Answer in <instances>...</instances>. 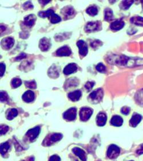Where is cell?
Returning <instances> with one entry per match:
<instances>
[{"instance_id":"6da1fadb","label":"cell","mask_w":143,"mask_h":161,"mask_svg":"<svg viewBox=\"0 0 143 161\" xmlns=\"http://www.w3.org/2000/svg\"><path fill=\"white\" fill-rule=\"evenodd\" d=\"M103 90L102 89H98L93 91L90 94L89 98L90 100V101L93 102V103H98L101 101L103 97Z\"/></svg>"},{"instance_id":"7a4b0ae2","label":"cell","mask_w":143,"mask_h":161,"mask_svg":"<svg viewBox=\"0 0 143 161\" xmlns=\"http://www.w3.org/2000/svg\"><path fill=\"white\" fill-rule=\"evenodd\" d=\"M120 149L118 146L112 144L109 146L107 151V156L110 159H115L120 154Z\"/></svg>"},{"instance_id":"3957f363","label":"cell","mask_w":143,"mask_h":161,"mask_svg":"<svg viewBox=\"0 0 143 161\" xmlns=\"http://www.w3.org/2000/svg\"><path fill=\"white\" fill-rule=\"evenodd\" d=\"M93 113V110L89 107H83L81 108L80 111V117L81 121H88Z\"/></svg>"},{"instance_id":"277c9868","label":"cell","mask_w":143,"mask_h":161,"mask_svg":"<svg viewBox=\"0 0 143 161\" xmlns=\"http://www.w3.org/2000/svg\"><path fill=\"white\" fill-rule=\"evenodd\" d=\"M77 110L74 107H72L67 110L63 114V118L67 121H73L76 118Z\"/></svg>"},{"instance_id":"5b68a950","label":"cell","mask_w":143,"mask_h":161,"mask_svg":"<svg viewBox=\"0 0 143 161\" xmlns=\"http://www.w3.org/2000/svg\"><path fill=\"white\" fill-rule=\"evenodd\" d=\"M77 46L79 49V53L83 57L87 55L88 52V46L87 43L83 40H79L77 42Z\"/></svg>"},{"instance_id":"8992f818","label":"cell","mask_w":143,"mask_h":161,"mask_svg":"<svg viewBox=\"0 0 143 161\" xmlns=\"http://www.w3.org/2000/svg\"><path fill=\"white\" fill-rule=\"evenodd\" d=\"M101 26V23L99 22H90L87 23L85 27V32L90 33L98 30Z\"/></svg>"},{"instance_id":"52a82bcc","label":"cell","mask_w":143,"mask_h":161,"mask_svg":"<svg viewBox=\"0 0 143 161\" xmlns=\"http://www.w3.org/2000/svg\"><path fill=\"white\" fill-rule=\"evenodd\" d=\"M51 44L50 40L46 37L42 38L40 41L39 48L40 50L42 52L48 51L51 48Z\"/></svg>"},{"instance_id":"ba28073f","label":"cell","mask_w":143,"mask_h":161,"mask_svg":"<svg viewBox=\"0 0 143 161\" xmlns=\"http://www.w3.org/2000/svg\"><path fill=\"white\" fill-rule=\"evenodd\" d=\"M15 44V40L12 37H6L1 41V45L3 49L9 50L11 49Z\"/></svg>"},{"instance_id":"9c48e42d","label":"cell","mask_w":143,"mask_h":161,"mask_svg":"<svg viewBox=\"0 0 143 161\" xmlns=\"http://www.w3.org/2000/svg\"><path fill=\"white\" fill-rule=\"evenodd\" d=\"M40 131V127L37 126L32 129L29 130L26 134V135L27 137L31 141H33L35 139H36Z\"/></svg>"},{"instance_id":"30bf717a","label":"cell","mask_w":143,"mask_h":161,"mask_svg":"<svg viewBox=\"0 0 143 161\" xmlns=\"http://www.w3.org/2000/svg\"><path fill=\"white\" fill-rule=\"evenodd\" d=\"M71 49L67 46H64L60 49H58L56 51V55L60 57H66V56H69L71 54Z\"/></svg>"},{"instance_id":"8fae6325","label":"cell","mask_w":143,"mask_h":161,"mask_svg":"<svg viewBox=\"0 0 143 161\" xmlns=\"http://www.w3.org/2000/svg\"><path fill=\"white\" fill-rule=\"evenodd\" d=\"M72 151L73 153L76 155H77L81 161H87V155H86V153L85 152L78 148V147H74L73 149H72Z\"/></svg>"},{"instance_id":"7c38bea8","label":"cell","mask_w":143,"mask_h":161,"mask_svg":"<svg viewBox=\"0 0 143 161\" xmlns=\"http://www.w3.org/2000/svg\"><path fill=\"white\" fill-rule=\"evenodd\" d=\"M22 100L25 102H31L35 100V93L31 90H28L25 92L22 95Z\"/></svg>"},{"instance_id":"4fadbf2b","label":"cell","mask_w":143,"mask_h":161,"mask_svg":"<svg viewBox=\"0 0 143 161\" xmlns=\"http://www.w3.org/2000/svg\"><path fill=\"white\" fill-rule=\"evenodd\" d=\"M124 22L121 20H117L112 22L110 26V28L113 30H119L124 26Z\"/></svg>"},{"instance_id":"5bb4252c","label":"cell","mask_w":143,"mask_h":161,"mask_svg":"<svg viewBox=\"0 0 143 161\" xmlns=\"http://www.w3.org/2000/svg\"><path fill=\"white\" fill-rule=\"evenodd\" d=\"M107 115L104 113H99L97 115V117L96 118V122L97 125L99 126H103L105 125L107 122Z\"/></svg>"},{"instance_id":"9a60e30c","label":"cell","mask_w":143,"mask_h":161,"mask_svg":"<svg viewBox=\"0 0 143 161\" xmlns=\"http://www.w3.org/2000/svg\"><path fill=\"white\" fill-rule=\"evenodd\" d=\"M36 17L34 15H29L24 18V24L29 27H31L34 25L36 22Z\"/></svg>"},{"instance_id":"2e32d148","label":"cell","mask_w":143,"mask_h":161,"mask_svg":"<svg viewBox=\"0 0 143 161\" xmlns=\"http://www.w3.org/2000/svg\"><path fill=\"white\" fill-rule=\"evenodd\" d=\"M77 70V66L76 64L72 63L68 65L64 69V73L65 75H69L72 73H73Z\"/></svg>"},{"instance_id":"e0dca14e","label":"cell","mask_w":143,"mask_h":161,"mask_svg":"<svg viewBox=\"0 0 143 161\" xmlns=\"http://www.w3.org/2000/svg\"><path fill=\"white\" fill-rule=\"evenodd\" d=\"M61 12L66 18H69L70 17H72L73 15H74V13H75L73 8L71 6H67L65 7L62 10Z\"/></svg>"},{"instance_id":"ac0fdd59","label":"cell","mask_w":143,"mask_h":161,"mask_svg":"<svg viewBox=\"0 0 143 161\" xmlns=\"http://www.w3.org/2000/svg\"><path fill=\"white\" fill-rule=\"evenodd\" d=\"M142 119V117L138 114H135L132 117L129 124L132 127H136L140 122L141 120Z\"/></svg>"},{"instance_id":"d6986e66","label":"cell","mask_w":143,"mask_h":161,"mask_svg":"<svg viewBox=\"0 0 143 161\" xmlns=\"http://www.w3.org/2000/svg\"><path fill=\"white\" fill-rule=\"evenodd\" d=\"M81 91L80 90H76L68 94L69 98L72 101H77L81 96Z\"/></svg>"},{"instance_id":"ffe728a7","label":"cell","mask_w":143,"mask_h":161,"mask_svg":"<svg viewBox=\"0 0 143 161\" xmlns=\"http://www.w3.org/2000/svg\"><path fill=\"white\" fill-rule=\"evenodd\" d=\"M123 118L121 117L118 115L113 116L110 120L111 125L115 126H120L123 125Z\"/></svg>"},{"instance_id":"44dd1931","label":"cell","mask_w":143,"mask_h":161,"mask_svg":"<svg viewBox=\"0 0 143 161\" xmlns=\"http://www.w3.org/2000/svg\"><path fill=\"white\" fill-rule=\"evenodd\" d=\"M131 22L136 25L143 26V18L142 17H133L131 19Z\"/></svg>"},{"instance_id":"7402d4cb","label":"cell","mask_w":143,"mask_h":161,"mask_svg":"<svg viewBox=\"0 0 143 161\" xmlns=\"http://www.w3.org/2000/svg\"><path fill=\"white\" fill-rule=\"evenodd\" d=\"M18 114V111L16 108L10 109L7 114V119L9 120H12L14 118H15Z\"/></svg>"},{"instance_id":"603a6c76","label":"cell","mask_w":143,"mask_h":161,"mask_svg":"<svg viewBox=\"0 0 143 161\" xmlns=\"http://www.w3.org/2000/svg\"><path fill=\"white\" fill-rule=\"evenodd\" d=\"M86 12L91 16H94L98 13V9L96 6H92L87 9Z\"/></svg>"},{"instance_id":"cb8c5ba5","label":"cell","mask_w":143,"mask_h":161,"mask_svg":"<svg viewBox=\"0 0 143 161\" xmlns=\"http://www.w3.org/2000/svg\"><path fill=\"white\" fill-rule=\"evenodd\" d=\"M54 13L53 10L49 9L47 11H42L38 13V15L40 17L45 18V17H51V16Z\"/></svg>"},{"instance_id":"d4e9b609","label":"cell","mask_w":143,"mask_h":161,"mask_svg":"<svg viewBox=\"0 0 143 161\" xmlns=\"http://www.w3.org/2000/svg\"><path fill=\"white\" fill-rule=\"evenodd\" d=\"M113 18V15L112 10L109 9L107 8L105 10V16H104V19L105 20L109 21L112 20Z\"/></svg>"},{"instance_id":"484cf974","label":"cell","mask_w":143,"mask_h":161,"mask_svg":"<svg viewBox=\"0 0 143 161\" xmlns=\"http://www.w3.org/2000/svg\"><path fill=\"white\" fill-rule=\"evenodd\" d=\"M62 138V135L60 133H55L50 137V140L52 142H56L61 140Z\"/></svg>"},{"instance_id":"4316f807","label":"cell","mask_w":143,"mask_h":161,"mask_svg":"<svg viewBox=\"0 0 143 161\" xmlns=\"http://www.w3.org/2000/svg\"><path fill=\"white\" fill-rule=\"evenodd\" d=\"M133 3V1H123L120 4V7L123 10H127Z\"/></svg>"},{"instance_id":"83f0119b","label":"cell","mask_w":143,"mask_h":161,"mask_svg":"<svg viewBox=\"0 0 143 161\" xmlns=\"http://www.w3.org/2000/svg\"><path fill=\"white\" fill-rule=\"evenodd\" d=\"M22 84V81L19 78H15L12 80L11 85L13 88H17L20 86Z\"/></svg>"},{"instance_id":"f1b7e54d","label":"cell","mask_w":143,"mask_h":161,"mask_svg":"<svg viewBox=\"0 0 143 161\" xmlns=\"http://www.w3.org/2000/svg\"><path fill=\"white\" fill-rule=\"evenodd\" d=\"M10 145L8 142L2 143L1 145V153L2 155H4L8 150L9 149Z\"/></svg>"},{"instance_id":"f546056e","label":"cell","mask_w":143,"mask_h":161,"mask_svg":"<svg viewBox=\"0 0 143 161\" xmlns=\"http://www.w3.org/2000/svg\"><path fill=\"white\" fill-rule=\"evenodd\" d=\"M25 86L29 88V89H35L37 88V84L36 82L35 81H27L25 82Z\"/></svg>"},{"instance_id":"4dcf8cb0","label":"cell","mask_w":143,"mask_h":161,"mask_svg":"<svg viewBox=\"0 0 143 161\" xmlns=\"http://www.w3.org/2000/svg\"><path fill=\"white\" fill-rule=\"evenodd\" d=\"M60 21H61L60 17L58 16L57 15L55 14L54 13L51 16V22L52 23H56Z\"/></svg>"},{"instance_id":"1f68e13d","label":"cell","mask_w":143,"mask_h":161,"mask_svg":"<svg viewBox=\"0 0 143 161\" xmlns=\"http://www.w3.org/2000/svg\"><path fill=\"white\" fill-rule=\"evenodd\" d=\"M0 95H1V101L2 102L7 101L8 100L9 96L5 91H1Z\"/></svg>"},{"instance_id":"d6a6232c","label":"cell","mask_w":143,"mask_h":161,"mask_svg":"<svg viewBox=\"0 0 143 161\" xmlns=\"http://www.w3.org/2000/svg\"><path fill=\"white\" fill-rule=\"evenodd\" d=\"M97 70L101 73H104L106 71V67L101 63L99 64L96 67Z\"/></svg>"},{"instance_id":"836d02e7","label":"cell","mask_w":143,"mask_h":161,"mask_svg":"<svg viewBox=\"0 0 143 161\" xmlns=\"http://www.w3.org/2000/svg\"><path fill=\"white\" fill-rule=\"evenodd\" d=\"M9 130V127L8 126L1 125L0 127V131H1V134L3 135L5 134L7 131Z\"/></svg>"},{"instance_id":"e575fe53","label":"cell","mask_w":143,"mask_h":161,"mask_svg":"<svg viewBox=\"0 0 143 161\" xmlns=\"http://www.w3.org/2000/svg\"><path fill=\"white\" fill-rule=\"evenodd\" d=\"M23 8L25 10H28L29 9H32L33 8V5L32 3L30 1H28L26 2H25L24 5H23Z\"/></svg>"},{"instance_id":"d590c367","label":"cell","mask_w":143,"mask_h":161,"mask_svg":"<svg viewBox=\"0 0 143 161\" xmlns=\"http://www.w3.org/2000/svg\"><path fill=\"white\" fill-rule=\"evenodd\" d=\"M101 42L99 41V40H96L93 42H92L91 44H90V46L93 48H96L97 47H99L101 45Z\"/></svg>"},{"instance_id":"8d00e7d4","label":"cell","mask_w":143,"mask_h":161,"mask_svg":"<svg viewBox=\"0 0 143 161\" xmlns=\"http://www.w3.org/2000/svg\"><path fill=\"white\" fill-rule=\"evenodd\" d=\"M94 85V82L89 81V82H87L86 83V84L85 85V88L86 89L88 90H90L93 88Z\"/></svg>"},{"instance_id":"74e56055","label":"cell","mask_w":143,"mask_h":161,"mask_svg":"<svg viewBox=\"0 0 143 161\" xmlns=\"http://www.w3.org/2000/svg\"><path fill=\"white\" fill-rule=\"evenodd\" d=\"M121 111L123 114L128 115L130 112V108L126 107V106H124V107H123L121 108Z\"/></svg>"},{"instance_id":"f35d334b","label":"cell","mask_w":143,"mask_h":161,"mask_svg":"<svg viewBox=\"0 0 143 161\" xmlns=\"http://www.w3.org/2000/svg\"><path fill=\"white\" fill-rule=\"evenodd\" d=\"M0 69H1V77H2L4 73L5 72V69H6V66L3 63H1V65H0Z\"/></svg>"},{"instance_id":"ab89813d","label":"cell","mask_w":143,"mask_h":161,"mask_svg":"<svg viewBox=\"0 0 143 161\" xmlns=\"http://www.w3.org/2000/svg\"><path fill=\"white\" fill-rule=\"evenodd\" d=\"M26 57V54L22 53H21L19 55H18V56L15 58V59H16V61H21V60H22V59L25 58Z\"/></svg>"},{"instance_id":"60d3db41","label":"cell","mask_w":143,"mask_h":161,"mask_svg":"<svg viewBox=\"0 0 143 161\" xmlns=\"http://www.w3.org/2000/svg\"><path fill=\"white\" fill-rule=\"evenodd\" d=\"M49 161H60V158L58 156L54 155L50 158Z\"/></svg>"},{"instance_id":"b9f144b4","label":"cell","mask_w":143,"mask_h":161,"mask_svg":"<svg viewBox=\"0 0 143 161\" xmlns=\"http://www.w3.org/2000/svg\"><path fill=\"white\" fill-rule=\"evenodd\" d=\"M137 153L139 154V155H141L143 154V144H141L139 147V148L137 149Z\"/></svg>"},{"instance_id":"7bdbcfd3","label":"cell","mask_w":143,"mask_h":161,"mask_svg":"<svg viewBox=\"0 0 143 161\" xmlns=\"http://www.w3.org/2000/svg\"><path fill=\"white\" fill-rule=\"evenodd\" d=\"M50 1H49H49H39V2H40L41 4L44 5H45V4H47V3H49V2H50Z\"/></svg>"},{"instance_id":"ee69618b","label":"cell","mask_w":143,"mask_h":161,"mask_svg":"<svg viewBox=\"0 0 143 161\" xmlns=\"http://www.w3.org/2000/svg\"><path fill=\"white\" fill-rule=\"evenodd\" d=\"M142 4H143V2H142Z\"/></svg>"},{"instance_id":"f6af8a7d","label":"cell","mask_w":143,"mask_h":161,"mask_svg":"<svg viewBox=\"0 0 143 161\" xmlns=\"http://www.w3.org/2000/svg\"></svg>"}]
</instances>
